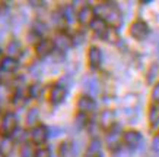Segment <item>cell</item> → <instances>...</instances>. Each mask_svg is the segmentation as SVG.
I'll use <instances>...</instances> for the list:
<instances>
[{
    "label": "cell",
    "instance_id": "1",
    "mask_svg": "<svg viewBox=\"0 0 159 157\" xmlns=\"http://www.w3.org/2000/svg\"><path fill=\"white\" fill-rule=\"evenodd\" d=\"M95 13H98V18L105 21L107 25H111L114 30L118 28L123 22V18H121V12L118 10L114 3H101L98 5L95 9H93Z\"/></svg>",
    "mask_w": 159,
    "mask_h": 157
},
{
    "label": "cell",
    "instance_id": "2",
    "mask_svg": "<svg viewBox=\"0 0 159 157\" xmlns=\"http://www.w3.org/2000/svg\"><path fill=\"white\" fill-rule=\"evenodd\" d=\"M16 129H18V118H16V115L12 112H7L2 118V122H0V131L2 134L5 135V137H12L15 132H16Z\"/></svg>",
    "mask_w": 159,
    "mask_h": 157
},
{
    "label": "cell",
    "instance_id": "3",
    "mask_svg": "<svg viewBox=\"0 0 159 157\" xmlns=\"http://www.w3.org/2000/svg\"><path fill=\"white\" fill-rule=\"evenodd\" d=\"M107 147L110 150H118L121 144V126L120 125H114L112 128H110V131L107 134Z\"/></svg>",
    "mask_w": 159,
    "mask_h": 157
},
{
    "label": "cell",
    "instance_id": "4",
    "mask_svg": "<svg viewBox=\"0 0 159 157\" xmlns=\"http://www.w3.org/2000/svg\"><path fill=\"white\" fill-rule=\"evenodd\" d=\"M149 34V27L143 21H136L130 27V35L136 40H143Z\"/></svg>",
    "mask_w": 159,
    "mask_h": 157
},
{
    "label": "cell",
    "instance_id": "5",
    "mask_svg": "<svg viewBox=\"0 0 159 157\" xmlns=\"http://www.w3.org/2000/svg\"><path fill=\"white\" fill-rule=\"evenodd\" d=\"M54 43V47H57L60 52H67L73 44V40L70 35H67L66 32H58L56 35V38L53 40Z\"/></svg>",
    "mask_w": 159,
    "mask_h": 157
},
{
    "label": "cell",
    "instance_id": "6",
    "mask_svg": "<svg viewBox=\"0 0 159 157\" xmlns=\"http://www.w3.org/2000/svg\"><path fill=\"white\" fill-rule=\"evenodd\" d=\"M66 94H67L66 87L61 85V84H56L53 88H51V91H50V100H51L53 104H60L64 101Z\"/></svg>",
    "mask_w": 159,
    "mask_h": 157
},
{
    "label": "cell",
    "instance_id": "7",
    "mask_svg": "<svg viewBox=\"0 0 159 157\" xmlns=\"http://www.w3.org/2000/svg\"><path fill=\"white\" fill-rule=\"evenodd\" d=\"M48 138V129L44 126V125H37L32 128L31 131V140L35 144H44Z\"/></svg>",
    "mask_w": 159,
    "mask_h": 157
},
{
    "label": "cell",
    "instance_id": "8",
    "mask_svg": "<svg viewBox=\"0 0 159 157\" xmlns=\"http://www.w3.org/2000/svg\"><path fill=\"white\" fill-rule=\"evenodd\" d=\"M35 50H37V54H38L39 57H47L48 54L53 53V50H54L53 40H50V38H41L38 44L35 46Z\"/></svg>",
    "mask_w": 159,
    "mask_h": 157
},
{
    "label": "cell",
    "instance_id": "9",
    "mask_svg": "<svg viewBox=\"0 0 159 157\" xmlns=\"http://www.w3.org/2000/svg\"><path fill=\"white\" fill-rule=\"evenodd\" d=\"M95 107H97V104L93 101V98L89 97V96H82V97H79V100H77V109L83 115L92 113L95 110Z\"/></svg>",
    "mask_w": 159,
    "mask_h": 157
},
{
    "label": "cell",
    "instance_id": "10",
    "mask_svg": "<svg viewBox=\"0 0 159 157\" xmlns=\"http://www.w3.org/2000/svg\"><path fill=\"white\" fill-rule=\"evenodd\" d=\"M93 18H95V12L91 6H83L77 13V21L82 25H89L93 21Z\"/></svg>",
    "mask_w": 159,
    "mask_h": 157
},
{
    "label": "cell",
    "instance_id": "11",
    "mask_svg": "<svg viewBox=\"0 0 159 157\" xmlns=\"http://www.w3.org/2000/svg\"><path fill=\"white\" fill-rule=\"evenodd\" d=\"M123 140H124L125 145L129 148H137V145H139L140 141H142V135H140L137 131H127V132L124 134Z\"/></svg>",
    "mask_w": 159,
    "mask_h": 157
},
{
    "label": "cell",
    "instance_id": "12",
    "mask_svg": "<svg viewBox=\"0 0 159 157\" xmlns=\"http://www.w3.org/2000/svg\"><path fill=\"white\" fill-rule=\"evenodd\" d=\"M89 25H91V30L95 32V35L104 38V35H105L107 30H108V25L105 24V21L101 19V18H93V21Z\"/></svg>",
    "mask_w": 159,
    "mask_h": 157
},
{
    "label": "cell",
    "instance_id": "13",
    "mask_svg": "<svg viewBox=\"0 0 159 157\" xmlns=\"http://www.w3.org/2000/svg\"><path fill=\"white\" fill-rule=\"evenodd\" d=\"M88 60H89V65L92 68H98L102 62V53L101 50L98 49L97 46H92L89 49V53H88Z\"/></svg>",
    "mask_w": 159,
    "mask_h": 157
},
{
    "label": "cell",
    "instance_id": "14",
    "mask_svg": "<svg viewBox=\"0 0 159 157\" xmlns=\"http://www.w3.org/2000/svg\"><path fill=\"white\" fill-rule=\"evenodd\" d=\"M114 119H116V115L112 110H104L101 113V116H99V123H101L102 128H105V129H110L112 128L116 123H114Z\"/></svg>",
    "mask_w": 159,
    "mask_h": 157
},
{
    "label": "cell",
    "instance_id": "15",
    "mask_svg": "<svg viewBox=\"0 0 159 157\" xmlns=\"http://www.w3.org/2000/svg\"><path fill=\"white\" fill-rule=\"evenodd\" d=\"M83 87L86 90L89 94L92 96H97L99 93V82H98L97 78H93V76H86V78L83 79Z\"/></svg>",
    "mask_w": 159,
    "mask_h": 157
},
{
    "label": "cell",
    "instance_id": "16",
    "mask_svg": "<svg viewBox=\"0 0 159 157\" xmlns=\"http://www.w3.org/2000/svg\"><path fill=\"white\" fill-rule=\"evenodd\" d=\"M6 52L9 54V57L16 60L22 54V44H20L18 40H12V41H9V44L6 47Z\"/></svg>",
    "mask_w": 159,
    "mask_h": 157
},
{
    "label": "cell",
    "instance_id": "17",
    "mask_svg": "<svg viewBox=\"0 0 159 157\" xmlns=\"http://www.w3.org/2000/svg\"><path fill=\"white\" fill-rule=\"evenodd\" d=\"M58 157H76V151L72 142L64 141L58 147Z\"/></svg>",
    "mask_w": 159,
    "mask_h": 157
},
{
    "label": "cell",
    "instance_id": "18",
    "mask_svg": "<svg viewBox=\"0 0 159 157\" xmlns=\"http://www.w3.org/2000/svg\"><path fill=\"white\" fill-rule=\"evenodd\" d=\"M86 154L93 157H101V142H99V140H92L89 142Z\"/></svg>",
    "mask_w": 159,
    "mask_h": 157
},
{
    "label": "cell",
    "instance_id": "19",
    "mask_svg": "<svg viewBox=\"0 0 159 157\" xmlns=\"http://www.w3.org/2000/svg\"><path fill=\"white\" fill-rule=\"evenodd\" d=\"M39 119V110L37 107L29 109L28 113H26V123L29 126H37V122Z\"/></svg>",
    "mask_w": 159,
    "mask_h": 157
},
{
    "label": "cell",
    "instance_id": "20",
    "mask_svg": "<svg viewBox=\"0 0 159 157\" xmlns=\"http://www.w3.org/2000/svg\"><path fill=\"white\" fill-rule=\"evenodd\" d=\"M2 69L5 71V72H15L16 69H18V60L12 59V57H5L3 59V63H2Z\"/></svg>",
    "mask_w": 159,
    "mask_h": 157
},
{
    "label": "cell",
    "instance_id": "21",
    "mask_svg": "<svg viewBox=\"0 0 159 157\" xmlns=\"http://www.w3.org/2000/svg\"><path fill=\"white\" fill-rule=\"evenodd\" d=\"M149 122L153 128H156L159 125V106L153 104L149 110Z\"/></svg>",
    "mask_w": 159,
    "mask_h": 157
},
{
    "label": "cell",
    "instance_id": "22",
    "mask_svg": "<svg viewBox=\"0 0 159 157\" xmlns=\"http://www.w3.org/2000/svg\"><path fill=\"white\" fill-rule=\"evenodd\" d=\"M12 144H13L12 140L7 138V137H5L2 141H0V153H2V154H5V156H7V154L12 151V148H13Z\"/></svg>",
    "mask_w": 159,
    "mask_h": 157
},
{
    "label": "cell",
    "instance_id": "23",
    "mask_svg": "<svg viewBox=\"0 0 159 157\" xmlns=\"http://www.w3.org/2000/svg\"><path fill=\"white\" fill-rule=\"evenodd\" d=\"M35 150L34 145L31 142H25L24 145L20 147V157H34L35 156Z\"/></svg>",
    "mask_w": 159,
    "mask_h": 157
},
{
    "label": "cell",
    "instance_id": "24",
    "mask_svg": "<svg viewBox=\"0 0 159 157\" xmlns=\"http://www.w3.org/2000/svg\"><path fill=\"white\" fill-rule=\"evenodd\" d=\"M43 94V87L39 84H32L28 90V96L31 98H39Z\"/></svg>",
    "mask_w": 159,
    "mask_h": 157
},
{
    "label": "cell",
    "instance_id": "25",
    "mask_svg": "<svg viewBox=\"0 0 159 157\" xmlns=\"http://www.w3.org/2000/svg\"><path fill=\"white\" fill-rule=\"evenodd\" d=\"M61 15H63V18H64L66 22H72V21H75V10H73L72 6H66V7L61 10Z\"/></svg>",
    "mask_w": 159,
    "mask_h": 157
},
{
    "label": "cell",
    "instance_id": "26",
    "mask_svg": "<svg viewBox=\"0 0 159 157\" xmlns=\"http://www.w3.org/2000/svg\"><path fill=\"white\" fill-rule=\"evenodd\" d=\"M32 31L34 32H37V34L43 38V35L44 32L47 31V27H45V24L44 22H41V21H35V24H34V28H32Z\"/></svg>",
    "mask_w": 159,
    "mask_h": 157
},
{
    "label": "cell",
    "instance_id": "27",
    "mask_svg": "<svg viewBox=\"0 0 159 157\" xmlns=\"http://www.w3.org/2000/svg\"><path fill=\"white\" fill-rule=\"evenodd\" d=\"M104 40H107V41H111V43L117 41V40H118L117 31L114 30V28H108V30H107V32H105V35H104Z\"/></svg>",
    "mask_w": 159,
    "mask_h": 157
},
{
    "label": "cell",
    "instance_id": "28",
    "mask_svg": "<svg viewBox=\"0 0 159 157\" xmlns=\"http://www.w3.org/2000/svg\"><path fill=\"white\" fill-rule=\"evenodd\" d=\"M53 21H54V24H56V27H58V28H63L64 24H66V21H64V18H63V15H61V12H54Z\"/></svg>",
    "mask_w": 159,
    "mask_h": 157
},
{
    "label": "cell",
    "instance_id": "29",
    "mask_svg": "<svg viewBox=\"0 0 159 157\" xmlns=\"http://www.w3.org/2000/svg\"><path fill=\"white\" fill-rule=\"evenodd\" d=\"M28 40H29V43H32V44H38L39 43V40H41V37H39L38 34H37V32H34V31L31 30L28 32Z\"/></svg>",
    "mask_w": 159,
    "mask_h": 157
},
{
    "label": "cell",
    "instance_id": "30",
    "mask_svg": "<svg viewBox=\"0 0 159 157\" xmlns=\"http://www.w3.org/2000/svg\"><path fill=\"white\" fill-rule=\"evenodd\" d=\"M34 157H51V151H50V148H39L35 151Z\"/></svg>",
    "mask_w": 159,
    "mask_h": 157
},
{
    "label": "cell",
    "instance_id": "31",
    "mask_svg": "<svg viewBox=\"0 0 159 157\" xmlns=\"http://www.w3.org/2000/svg\"><path fill=\"white\" fill-rule=\"evenodd\" d=\"M88 122V118H86V115H83V113H79L77 115V118H76V123L79 125V126H85Z\"/></svg>",
    "mask_w": 159,
    "mask_h": 157
},
{
    "label": "cell",
    "instance_id": "32",
    "mask_svg": "<svg viewBox=\"0 0 159 157\" xmlns=\"http://www.w3.org/2000/svg\"><path fill=\"white\" fill-rule=\"evenodd\" d=\"M152 100H153L156 104H159V82L156 84L152 90Z\"/></svg>",
    "mask_w": 159,
    "mask_h": 157
},
{
    "label": "cell",
    "instance_id": "33",
    "mask_svg": "<svg viewBox=\"0 0 159 157\" xmlns=\"http://www.w3.org/2000/svg\"><path fill=\"white\" fill-rule=\"evenodd\" d=\"M155 71L158 72V66H156V65H153V66L150 68L149 76H148V81H149V82H152V81H153V76H155Z\"/></svg>",
    "mask_w": 159,
    "mask_h": 157
},
{
    "label": "cell",
    "instance_id": "34",
    "mask_svg": "<svg viewBox=\"0 0 159 157\" xmlns=\"http://www.w3.org/2000/svg\"><path fill=\"white\" fill-rule=\"evenodd\" d=\"M31 72H32V76H37V78H38L39 75H41V69H39V66H32V68H31Z\"/></svg>",
    "mask_w": 159,
    "mask_h": 157
},
{
    "label": "cell",
    "instance_id": "35",
    "mask_svg": "<svg viewBox=\"0 0 159 157\" xmlns=\"http://www.w3.org/2000/svg\"><path fill=\"white\" fill-rule=\"evenodd\" d=\"M152 147H153L155 151H159V137L153 138V141H152Z\"/></svg>",
    "mask_w": 159,
    "mask_h": 157
},
{
    "label": "cell",
    "instance_id": "36",
    "mask_svg": "<svg viewBox=\"0 0 159 157\" xmlns=\"http://www.w3.org/2000/svg\"><path fill=\"white\" fill-rule=\"evenodd\" d=\"M48 132H51L50 135H53V137H57V135H60V129H58V128H51Z\"/></svg>",
    "mask_w": 159,
    "mask_h": 157
},
{
    "label": "cell",
    "instance_id": "37",
    "mask_svg": "<svg viewBox=\"0 0 159 157\" xmlns=\"http://www.w3.org/2000/svg\"><path fill=\"white\" fill-rule=\"evenodd\" d=\"M29 5H32V6H41V5H44V2H29Z\"/></svg>",
    "mask_w": 159,
    "mask_h": 157
},
{
    "label": "cell",
    "instance_id": "38",
    "mask_svg": "<svg viewBox=\"0 0 159 157\" xmlns=\"http://www.w3.org/2000/svg\"><path fill=\"white\" fill-rule=\"evenodd\" d=\"M5 9H6V3L5 2H0V13H2Z\"/></svg>",
    "mask_w": 159,
    "mask_h": 157
},
{
    "label": "cell",
    "instance_id": "39",
    "mask_svg": "<svg viewBox=\"0 0 159 157\" xmlns=\"http://www.w3.org/2000/svg\"><path fill=\"white\" fill-rule=\"evenodd\" d=\"M3 59H5V57H3V52L0 50V68H2V63H3Z\"/></svg>",
    "mask_w": 159,
    "mask_h": 157
},
{
    "label": "cell",
    "instance_id": "40",
    "mask_svg": "<svg viewBox=\"0 0 159 157\" xmlns=\"http://www.w3.org/2000/svg\"><path fill=\"white\" fill-rule=\"evenodd\" d=\"M0 157H6V156H5V154H2V153H0Z\"/></svg>",
    "mask_w": 159,
    "mask_h": 157
},
{
    "label": "cell",
    "instance_id": "41",
    "mask_svg": "<svg viewBox=\"0 0 159 157\" xmlns=\"http://www.w3.org/2000/svg\"><path fill=\"white\" fill-rule=\"evenodd\" d=\"M85 157H93V156H88V154H86V156H85Z\"/></svg>",
    "mask_w": 159,
    "mask_h": 157
}]
</instances>
